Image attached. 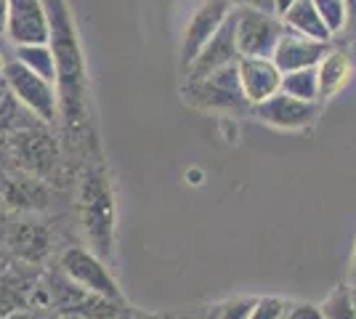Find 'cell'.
Instances as JSON below:
<instances>
[{"label": "cell", "mask_w": 356, "mask_h": 319, "mask_svg": "<svg viewBox=\"0 0 356 319\" xmlns=\"http://www.w3.org/2000/svg\"><path fill=\"white\" fill-rule=\"evenodd\" d=\"M45 11H48V22H51V38L48 46L56 56V83H59V104L64 109V117L70 131L83 128L86 122V96H83V80H86V69H83V54L74 40L72 24H70V14L64 0H43Z\"/></svg>", "instance_id": "cell-1"}, {"label": "cell", "mask_w": 356, "mask_h": 319, "mask_svg": "<svg viewBox=\"0 0 356 319\" xmlns=\"http://www.w3.org/2000/svg\"><path fill=\"white\" fill-rule=\"evenodd\" d=\"M77 213L88 250L106 261L115 250V195L102 165L86 167L77 189Z\"/></svg>", "instance_id": "cell-2"}, {"label": "cell", "mask_w": 356, "mask_h": 319, "mask_svg": "<svg viewBox=\"0 0 356 319\" xmlns=\"http://www.w3.org/2000/svg\"><path fill=\"white\" fill-rule=\"evenodd\" d=\"M184 96L197 109L213 112V115H226V117H237V115H245L252 109L250 101L242 93V85H239L237 61L205 77L186 80Z\"/></svg>", "instance_id": "cell-3"}, {"label": "cell", "mask_w": 356, "mask_h": 319, "mask_svg": "<svg viewBox=\"0 0 356 319\" xmlns=\"http://www.w3.org/2000/svg\"><path fill=\"white\" fill-rule=\"evenodd\" d=\"M3 83H6V91L14 96L16 104L24 106L32 117H38L40 122H56L61 104L54 83L35 75L19 59L3 64Z\"/></svg>", "instance_id": "cell-4"}, {"label": "cell", "mask_w": 356, "mask_h": 319, "mask_svg": "<svg viewBox=\"0 0 356 319\" xmlns=\"http://www.w3.org/2000/svg\"><path fill=\"white\" fill-rule=\"evenodd\" d=\"M282 32V19L271 11H258L250 6L234 8V35H237L239 56H266V59H271Z\"/></svg>", "instance_id": "cell-5"}, {"label": "cell", "mask_w": 356, "mask_h": 319, "mask_svg": "<svg viewBox=\"0 0 356 319\" xmlns=\"http://www.w3.org/2000/svg\"><path fill=\"white\" fill-rule=\"evenodd\" d=\"M61 272L64 277L74 282L77 288L88 290L93 295H102L106 301H122V290L118 279L106 269L104 259L90 253L88 247H70L61 256Z\"/></svg>", "instance_id": "cell-6"}, {"label": "cell", "mask_w": 356, "mask_h": 319, "mask_svg": "<svg viewBox=\"0 0 356 319\" xmlns=\"http://www.w3.org/2000/svg\"><path fill=\"white\" fill-rule=\"evenodd\" d=\"M258 120L277 131H306L319 117V101H303L290 93L277 91L250 109Z\"/></svg>", "instance_id": "cell-7"}, {"label": "cell", "mask_w": 356, "mask_h": 319, "mask_svg": "<svg viewBox=\"0 0 356 319\" xmlns=\"http://www.w3.org/2000/svg\"><path fill=\"white\" fill-rule=\"evenodd\" d=\"M232 8H234L232 0H205L194 11L186 30H184V40H181V67L184 69L197 59V54L218 32V27L226 22V16L232 14Z\"/></svg>", "instance_id": "cell-8"}, {"label": "cell", "mask_w": 356, "mask_h": 319, "mask_svg": "<svg viewBox=\"0 0 356 319\" xmlns=\"http://www.w3.org/2000/svg\"><path fill=\"white\" fill-rule=\"evenodd\" d=\"M6 38L14 46L48 43L51 22H48V11H45L43 0H8Z\"/></svg>", "instance_id": "cell-9"}, {"label": "cell", "mask_w": 356, "mask_h": 319, "mask_svg": "<svg viewBox=\"0 0 356 319\" xmlns=\"http://www.w3.org/2000/svg\"><path fill=\"white\" fill-rule=\"evenodd\" d=\"M234 61H239V48L237 35H234V8H232V14L226 16V22L218 27V32L205 43V48L197 54V59L184 72H186V80H197V77H205L216 69H223Z\"/></svg>", "instance_id": "cell-10"}, {"label": "cell", "mask_w": 356, "mask_h": 319, "mask_svg": "<svg viewBox=\"0 0 356 319\" xmlns=\"http://www.w3.org/2000/svg\"><path fill=\"white\" fill-rule=\"evenodd\" d=\"M239 72V85L245 99L250 101V106L261 104L264 99L274 96L282 85V72L280 67L266 56H239L237 61Z\"/></svg>", "instance_id": "cell-11"}, {"label": "cell", "mask_w": 356, "mask_h": 319, "mask_svg": "<svg viewBox=\"0 0 356 319\" xmlns=\"http://www.w3.org/2000/svg\"><path fill=\"white\" fill-rule=\"evenodd\" d=\"M330 48H332V43H322V40H314V38H306L300 32L284 27L282 38L271 54V61L280 67V72L306 69V67H316Z\"/></svg>", "instance_id": "cell-12"}, {"label": "cell", "mask_w": 356, "mask_h": 319, "mask_svg": "<svg viewBox=\"0 0 356 319\" xmlns=\"http://www.w3.org/2000/svg\"><path fill=\"white\" fill-rule=\"evenodd\" d=\"M16 154L24 160V165L38 170V173H51L54 167L59 165V149H56V141L51 133L45 131H32L24 128L19 136H16Z\"/></svg>", "instance_id": "cell-13"}, {"label": "cell", "mask_w": 356, "mask_h": 319, "mask_svg": "<svg viewBox=\"0 0 356 319\" xmlns=\"http://www.w3.org/2000/svg\"><path fill=\"white\" fill-rule=\"evenodd\" d=\"M354 75V59L351 54L341 46H332L316 64V77H319V99H332L338 91L348 85Z\"/></svg>", "instance_id": "cell-14"}, {"label": "cell", "mask_w": 356, "mask_h": 319, "mask_svg": "<svg viewBox=\"0 0 356 319\" xmlns=\"http://www.w3.org/2000/svg\"><path fill=\"white\" fill-rule=\"evenodd\" d=\"M280 19H282V24L287 30L300 32V35L314 38V40H322V43H332V32L327 30V24L322 22V16L316 11L314 0H296Z\"/></svg>", "instance_id": "cell-15"}, {"label": "cell", "mask_w": 356, "mask_h": 319, "mask_svg": "<svg viewBox=\"0 0 356 319\" xmlns=\"http://www.w3.org/2000/svg\"><path fill=\"white\" fill-rule=\"evenodd\" d=\"M11 247L19 259L38 263L48 256L51 250V237H48V229L40 224H19L11 234Z\"/></svg>", "instance_id": "cell-16"}, {"label": "cell", "mask_w": 356, "mask_h": 319, "mask_svg": "<svg viewBox=\"0 0 356 319\" xmlns=\"http://www.w3.org/2000/svg\"><path fill=\"white\" fill-rule=\"evenodd\" d=\"M14 59H19L35 75L45 77L48 83L56 85V56L48 43H32V46H14Z\"/></svg>", "instance_id": "cell-17"}, {"label": "cell", "mask_w": 356, "mask_h": 319, "mask_svg": "<svg viewBox=\"0 0 356 319\" xmlns=\"http://www.w3.org/2000/svg\"><path fill=\"white\" fill-rule=\"evenodd\" d=\"M280 91L290 93V96H296V99H303V101H322V99H319L316 67L282 72V85H280Z\"/></svg>", "instance_id": "cell-18"}, {"label": "cell", "mask_w": 356, "mask_h": 319, "mask_svg": "<svg viewBox=\"0 0 356 319\" xmlns=\"http://www.w3.org/2000/svg\"><path fill=\"white\" fill-rule=\"evenodd\" d=\"M6 199L14 208H40L45 199V189L35 181H11L6 189Z\"/></svg>", "instance_id": "cell-19"}, {"label": "cell", "mask_w": 356, "mask_h": 319, "mask_svg": "<svg viewBox=\"0 0 356 319\" xmlns=\"http://www.w3.org/2000/svg\"><path fill=\"white\" fill-rule=\"evenodd\" d=\"M325 319H356V301H354V290L351 288H335L330 293L325 304H322Z\"/></svg>", "instance_id": "cell-20"}, {"label": "cell", "mask_w": 356, "mask_h": 319, "mask_svg": "<svg viewBox=\"0 0 356 319\" xmlns=\"http://www.w3.org/2000/svg\"><path fill=\"white\" fill-rule=\"evenodd\" d=\"M255 298H229L210 309V319H250Z\"/></svg>", "instance_id": "cell-21"}, {"label": "cell", "mask_w": 356, "mask_h": 319, "mask_svg": "<svg viewBox=\"0 0 356 319\" xmlns=\"http://www.w3.org/2000/svg\"><path fill=\"white\" fill-rule=\"evenodd\" d=\"M287 298H277V295H261L255 298L250 311V319H284L287 314Z\"/></svg>", "instance_id": "cell-22"}, {"label": "cell", "mask_w": 356, "mask_h": 319, "mask_svg": "<svg viewBox=\"0 0 356 319\" xmlns=\"http://www.w3.org/2000/svg\"><path fill=\"white\" fill-rule=\"evenodd\" d=\"M314 6L322 16V22L327 24V30L332 32V38H338V32L343 27V14H346L343 0H314Z\"/></svg>", "instance_id": "cell-23"}, {"label": "cell", "mask_w": 356, "mask_h": 319, "mask_svg": "<svg viewBox=\"0 0 356 319\" xmlns=\"http://www.w3.org/2000/svg\"><path fill=\"white\" fill-rule=\"evenodd\" d=\"M343 27L338 35H343V40L351 48H356V0H343Z\"/></svg>", "instance_id": "cell-24"}, {"label": "cell", "mask_w": 356, "mask_h": 319, "mask_svg": "<svg viewBox=\"0 0 356 319\" xmlns=\"http://www.w3.org/2000/svg\"><path fill=\"white\" fill-rule=\"evenodd\" d=\"M284 319H325V311H322V306L309 304V301H293V304H287Z\"/></svg>", "instance_id": "cell-25"}, {"label": "cell", "mask_w": 356, "mask_h": 319, "mask_svg": "<svg viewBox=\"0 0 356 319\" xmlns=\"http://www.w3.org/2000/svg\"><path fill=\"white\" fill-rule=\"evenodd\" d=\"M242 6H250V8H258V11H271L274 14V0H239Z\"/></svg>", "instance_id": "cell-26"}, {"label": "cell", "mask_w": 356, "mask_h": 319, "mask_svg": "<svg viewBox=\"0 0 356 319\" xmlns=\"http://www.w3.org/2000/svg\"><path fill=\"white\" fill-rule=\"evenodd\" d=\"M6 22H8V0H0V38L6 35Z\"/></svg>", "instance_id": "cell-27"}, {"label": "cell", "mask_w": 356, "mask_h": 319, "mask_svg": "<svg viewBox=\"0 0 356 319\" xmlns=\"http://www.w3.org/2000/svg\"><path fill=\"white\" fill-rule=\"evenodd\" d=\"M293 3H296V0H274V14L282 16L284 11H287V8L293 6Z\"/></svg>", "instance_id": "cell-28"}, {"label": "cell", "mask_w": 356, "mask_h": 319, "mask_svg": "<svg viewBox=\"0 0 356 319\" xmlns=\"http://www.w3.org/2000/svg\"><path fill=\"white\" fill-rule=\"evenodd\" d=\"M8 104V96H6V88L0 85V112H3V106Z\"/></svg>", "instance_id": "cell-29"}, {"label": "cell", "mask_w": 356, "mask_h": 319, "mask_svg": "<svg viewBox=\"0 0 356 319\" xmlns=\"http://www.w3.org/2000/svg\"><path fill=\"white\" fill-rule=\"evenodd\" d=\"M128 319H157V317H149V314H128Z\"/></svg>", "instance_id": "cell-30"}, {"label": "cell", "mask_w": 356, "mask_h": 319, "mask_svg": "<svg viewBox=\"0 0 356 319\" xmlns=\"http://www.w3.org/2000/svg\"><path fill=\"white\" fill-rule=\"evenodd\" d=\"M351 274L356 277V247H354V259H351Z\"/></svg>", "instance_id": "cell-31"}, {"label": "cell", "mask_w": 356, "mask_h": 319, "mask_svg": "<svg viewBox=\"0 0 356 319\" xmlns=\"http://www.w3.org/2000/svg\"><path fill=\"white\" fill-rule=\"evenodd\" d=\"M3 64H6V61H3V54H0V80H3Z\"/></svg>", "instance_id": "cell-32"}, {"label": "cell", "mask_w": 356, "mask_h": 319, "mask_svg": "<svg viewBox=\"0 0 356 319\" xmlns=\"http://www.w3.org/2000/svg\"><path fill=\"white\" fill-rule=\"evenodd\" d=\"M354 301H356V290H354Z\"/></svg>", "instance_id": "cell-33"}]
</instances>
